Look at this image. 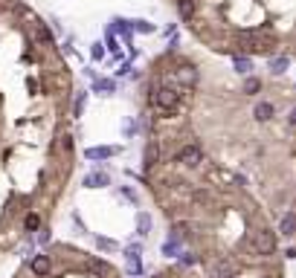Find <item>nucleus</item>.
I'll use <instances>...</instances> for the list:
<instances>
[{
  "instance_id": "obj_18",
  "label": "nucleus",
  "mask_w": 296,
  "mask_h": 278,
  "mask_svg": "<svg viewBox=\"0 0 296 278\" xmlns=\"http://www.w3.org/2000/svg\"><path fill=\"white\" fill-rule=\"evenodd\" d=\"M241 90H244V96H256V93L262 90V78H256V76H247Z\"/></svg>"
},
{
  "instance_id": "obj_14",
  "label": "nucleus",
  "mask_w": 296,
  "mask_h": 278,
  "mask_svg": "<svg viewBox=\"0 0 296 278\" xmlns=\"http://www.w3.org/2000/svg\"><path fill=\"white\" fill-rule=\"evenodd\" d=\"M177 81H180V84H195V81H197V70H195V67H189V64L177 67Z\"/></svg>"
},
{
  "instance_id": "obj_11",
  "label": "nucleus",
  "mask_w": 296,
  "mask_h": 278,
  "mask_svg": "<svg viewBox=\"0 0 296 278\" xmlns=\"http://www.w3.org/2000/svg\"><path fill=\"white\" fill-rule=\"evenodd\" d=\"M279 232H282L285 238L296 235V212H285V215H282V220H279Z\"/></svg>"
},
{
  "instance_id": "obj_6",
  "label": "nucleus",
  "mask_w": 296,
  "mask_h": 278,
  "mask_svg": "<svg viewBox=\"0 0 296 278\" xmlns=\"http://www.w3.org/2000/svg\"><path fill=\"white\" fill-rule=\"evenodd\" d=\"M139 255H142V247H139V244H131V247L125 249V261H128V273H131V276H139V273H142Z\"/></svg>"
},
{
  "instance_id": "obj_4",
  "label": "nucleus",
  "mask_w": 296,
  "mask_h": 278,
  "mask_svg": "<svg viewBox=\"0 0 296 278\" xmlns=\"http://www.w3.org/2000/svg\"><path fill=\"white\" fill-rule=\"evenodd\" d=\"M200 159H203V154H200V148H197V145H186V148H180V154H177V162H180V165H186V168L200 165Z\"/></svg>"
},
{
  "instance_id": "obj_3",
  "label": "nucleus",
  "mask_w": 296,
  "mask_h": 278,
  "mask_svg": "<svg viewBox=\"0 0 296 278\" xmlns=\"http://www.w3.org/2000/svg\"><path fill=\"white\" fill-rule=\"evenodd\" d=\"M250 244H253V252L256 255H273L276 252V238L267 229H256L253 238H250Z\"/></svg>"
},
{
  "instance_id": "obj_17",
  "label": "nucleus",
  "mask_w": 296,
  "mask_h": 278,
  "mask_svg": "<svg viewBox=\"0 0 296 278\" xmlns=\"http://www.w3.org/2000/svg\"><path fill=\"white\" fill-rule=\"evenodd\" d=\"M232 67H235V73H241V76H250V70H253V61H250L247 55H235V58H232Z\"/></svg>"
},
{
  "instance_id": "obj_10",
  "label": "nucleus",
  "mask_w": 296,
  "mask_h": 278,
  "mask_svg": "<svg viewBox=\"0 0 296 278\" xmlns=\"http://www.w3.org/2000/svg\"><path fill=\"white\" fill-rule=\"evenodd\" d=\"M273 113H276V107H273L270 101H259V104L253 107V119H256V122H270Z\"/></svg>"
},
{
  "instance_id": "obj_7",
  "label": "nucleus",
  "mask_w": 296,
  "mask_h": 278,
  "mask_svg": "<svg viewBox=\"0 0 296 278\" xmlns=\"http://www.w3.org/2000/svg\"><path fill=\"white\" fill-rule=\"evenodd\" d=\"M209 278H235V264L227 261V258L215 261V264H212V270H209Z\"/></svg>"
},
{
  "instance_id": "obj_12",
  "label": "nucleus",
  "mask_w": 296,
  "mask_h": 278,
  "mask_svg": "<svg viewBox=\"0 0 296 278\" xmlns=\"http://www.w3.org/2000/svg\"><path fill=\"white\" fill-rule=\"evenodd\" d=\"M29 267H32V273H35L38 278H44L47 273H50L53 261H50V255H35V258H32V264H29Z\"/></svg>"
},
{
  "instance_id": "obj_19",
  "label": "nucleus",
  "mask_w": 296,
  "mask_h": 278,
  "mask_svg": "<svg viewBox=\"0 0 296 278\" xmlns=\"http://www.w3.org/2000/svg\"><path fill=\"white\" fill-rule=\"evenodd\" d=\"M177 12H180L183 21H192V15H195V0H177Z\"/></svg>"
},
{
  "instance_id": "obj_28",
  "label": "nucleus",
  "mask_w": 296,
  "mask_h": 278,
  "mask_svg": "<svg viewBox=\"0 0 296 278\" xmlns=\"http://www.w3.org/2000/svg\"><path fill=\"white\" fill-rule=\"evenodd\" d=\"M119 194H122V197H125V200H131V203H136V194H134L131 188H122V191H119Z\"/></svg>"
},
{
  "instance_id": "obj_15",
  "label": "nucleus",
  "mask_w": 296,
  "mask_h": 278,
  "mask_svg": "<svg viewBox=\"0 0 296 278\" xmlns=\"http://www.w3.org/2000/svg\"><path fill=\"white\" fill-rule=\"evenodd\" d=\"M93 93L110 96V93H116V81L113 78H93Z\"/></svg>"
},
{
  "instance_id": "obj_22",
  "label": "nucleus",
  "mask_w": 296,
  "mask_h": 278,
  "mask_svg": "<svg viewBox=\"0 0 296 278\" xmlns=\"http://www.w3.org/2000/svg\"><path fill=\"white\" fill-rule=\"evenodd\" d=\"M96 247L102 249V252H116V249H119V244H116L113 238H96Z\"/></svg>"
},
{
  "instance_id": "obj_16",
  "label": "nucleus",
  "mask_w": 296,
  "mask_h": 278,
  "mask_svg": "<svg viewBox=\"0 0 296 278\" xmlns=\"http://www.w3.org/2000/svg\"><path fill=\"white\" fill-rule=\"evenodd\" d=\"M148 232H151V215H148V212H139V215H136V235L145 238Z\"/></svg>"
},
{
  "instance_id": "obj_20",
  "label": "nucleus",
  "mask_w": 296,
  "mask_h": 278,
  "mask_svg": "<svg viewBox=\"0 0 296 278\" xmlns=\"http://www.w3.org/2000/svg\"><path fill=\"white\" fill-rule=\"evenodd\" d=\"M180 244H183V241L168 238V241L163 244V255H165V258H177V255H180Z\"/></svg>"
},
{
  "instance_id": "obj_29",
  "label": "nucleus",
  "mask_w": 296,
  "mask_h": 278,
  "mask_svg": "<svg viewBox=\"0 0 296 278\" xmlns=\"http://www.w3.org/2000/svg\"><path fill=\"white\" fill-rule=\"evenodd\" d=\"M197 258L195 255H189V252H183V264H186V267H189V264H195Z\"/></svg>"
},
{
  "instance_id": "obj_9",
  "label": "nucleus",
  "mask_w": 296,
  "mask_h": 278,
  "mask_svg": "<svg viewBox=\"0 0 296 278\" xmlns=\"http://www.w3.org/2000/svg\"><path fill=\"white\" fill-rule=\"evenodd\" d=\"M157 159H160V145H157V142H148V145H145V154H142V168H145V171L154 168Z\"/></svg>"
},
{
  "instance_id": "obj_2",
  "label": "nucleus",
  "mask_w": 296,
  "mask_h": 278,
  "mask_svg": "<svg viewBox=\"0 0 296 278\" xmlns=\"http://www.w3.org/2000/svg\"><path fill=\"white\" fill-rule=\"evenodd\" d=\"M177 101H180V93L174 90V87H157V90L151 93V104L154 107H163L168 113L177 107Z\"/></svg>"
},
{
  "instance_id": "obj_27",
  "label": "nucleus",
  "mask_w": 296,
  "mask_h": 278,
  "mask_svg": "<svg viewBox=\"0 0 296 278\" xmlns=\"http://www.w3.org/2000/svg\"><path fill=\"white\" fill-rule=\"evenodd\" d=\"M108 47H110V52H119V44H116V38H113L110 29H108Z\"/></svg>"
},
{
  "instance_id": "obj_8",
  "label": "nucleus",
  "mask_w": 296,
  "mask_h": 278,
  "mask_svg": "<svg viewBox=\"0 0 296 278\" xmlns=\"http://www.w3.org/2000/svg\"><path fill=\"white\" fill-rule=\"evenodd\" d=\"M81 183H84V188H108L110 185V177L105 171H90Z\"/></svg>"
},
{
  "instance_id": "obj_13",
  "label": "nucleus",
  "mask_w": 296,
  "mask_h": 278,
  "mask_svg": "<svg viewBox=\"0 0 296 278\" xmlns=\"http://www.w3.org/2000/svg\"><path fill=\"white\" fill-rule=\"evenodd\" d=\"M288 70H291V58L288 55H273L270 58V73L273 76H285Z\"/></svg>"
},
{
  "instance_id": "obj_25",
  "label": "nucleus",
  "mask_w": 296,
  "mask_h": 278,
  "mask_svg": "<svg viewBox=\"0 0 296 278\" xmlns=\"http://www.w3.org/2000/svg\"><path fill=\"white\" fill-rule=\"evenodd\" d=\"M90 58H93V61H102V58H105V44H93V47H90Z\"/></svg>"
},
{
  "instance_id": "obj_30",
  "label": "nucleus",
  "mask_w": 296,
  "mask_h": 278,
  "mask_svg": "<svg viewBox=\"0 0 296 278\" xmlns=\"http://www.w3.org/2000/svg\"><path fill=\"white\" fill-rule=\"evenodd\" d=\"M288 125H294V127H296V107L288 113Z\"/></svg>"
},
{
  "instance_id": "obj_1",
  "label": "nucleus",
  "mask_w": 296,
  "mask_h": 278,
  "mask_svg": "<svg viewBox=\"0 0 296 278\" xmlns=\"http://www.w3.org/2000/svg\"><path fill=\"white\" fill-rule=\"evenodd\" d=\"M238 44H244L247 50H256V52H267L276 38L270 29H247V32H238Z\"/></svg>"
},
{
  "instance_id": "obj_23",
  "label": "nucleus",
  "mask_w": 296,
  "mask_h": 278,
  "mask_svg": "<svg viewBox=\"0 0 296 278\" xmlns=\"http://www.w3.org/2000/svg\"><path fill=\"white\" fill-rule=\"evenodd\" d=\"M84 104H87V93H79L76 101H73V116H81L84 113Z\"/></svg>"
},
{
  "instance_id": "obj_24",
  "label": "nucleus",
  "mask_w": 296,
  "mask_h": 278,
  "mask_svg": "<svg viewBox=\"0 0 296 278\" xmlns=\"http://www.w3.org/2000/svg\"><path fill=\"white\" fill-rule=\"evenodd\" d=\"M90 270H93L96 276H102V278H108V276H110V267H108L105 261H96V258L90 261Z\"/></svg>"
},
{
  "instance_id": "obj_26",
  "label": "nucleus",
  "mask_w": 296,
  "mask_h": 278,
  "mask_svg": "<svg viewBox=\"0 0 296 278\" xmlns=\"http://www.w3.org/2000/svg\"><path fill=\"white\" fill-rule=\"evenodd\" d=\"M38 223H41V220H38V215H29L27 220H24V226H27L29 232H35V229H38Z\"/></svg>"
},
{
  "instance_id": "obj_5",
  "label": "nucleus",
  "mask_w": 296,
  "mask_h": 278,
  "mask_svg": "<svg viewBox=\"0 0 296 278\" xmlns=\"http://www.w3.org/2000/svg\"><path fill=\"white\" fill-rule=\"evenodd\" d=\"M119 154V145H96V148H87L84 156L90 159V162H102V159H110V156Z\"/></svg>"
},
{
  "instance_id": "obj_21",
  "label": "nucleus",
  "mask_w": 296,
  "mask_h": 278,
  "mask_svg": "<svg viewBox=\"0 0 296 278\" xmlns=\"http://www.w3.org/2000/svg\"><path fill=\"white\" fill-rule=\"evenodd\" d=\"M131 24V32H142V35H151V32H157L154 24H148V21H128Z\"/></svg>"
}]
</instances>
